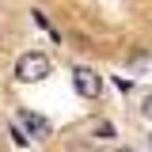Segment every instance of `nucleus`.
I'll use <instances>...</instances> for the list:
<instances>
[{
  "label": "nucleus",
  "instance_id": "nucleus-1",
  "mask_svg": "<svg viewBox=\"0 0 152 152\" xmlns=\"http://www.w3.org/2000/svg\"><path fill=\"white\" fill-rule=\"evenodd\" d=\"M15 76L23 80V84L46 80V76H50V57H46V53H23L15 61Z\"/></svg>",
  "mask_w": 152,
  "mask_h": 152
},
{
  "label": "nucleus",
  "instance_id": "nucleus-2",
  "mask_svg": "<svg viewBox=\"0 0 152 152\" xmlns=\"http://www.w3.org/2000/svg\"><path fill=\"white\" fill-rule=\"evenodd\" d=\"M72 84H76V91L84 95V99H99V91H103V80H99L95 69H76Z\"/></svg>",
  "mask_w": 152,
  "mask_h": 152
},
{
  "label": "nucleus",
  "instance_id": "nucleus-3",
  "mask_svg": "<svg viewBox=\"0 0 152 152\" xmlns=\"http://www.w3.org/2000/svg\"><path fill=\"white\" fill-rule=\"evenodd\" d=\"M15 126L27 133V137H50V122H46L42 114H34V110H19V122H15Z\"/></svg>",
  "mask_w": 152,
  "mask_h": 152
},
{
  "label": "nucleus",
  "instance_id": "nucleus-4",
  "mask_svg": "<svg viewBox=\"0 0 152 152\" xmlns=\"http://www.w3.org/2000/svg\"><path fill=\"white\" fill-rule=\"evenodd\" d=\"M12 141H15V145H19V148H23V145H27V141H31V137H27V133H23V129H19V126H12Z\"/></svg>",
  "mask_w": 152,
  "mask_h": 152
},
{
  "label": "nucleus",
  "instance_id": "nucleus-5",
  "mask_svg": "<svg viewBox=\"0 0 152 152\" xmlns=\"http://www.w3.org/2000/svg\"><path fill=\"white\" fill-rule=\"evenodd\" d=\"M141 110H145V118H152V95L145 99V107H141Z\"/></svg>",
  "mask_w": 152,
  "mask_h": 152
},
{
  "label": "nucleus",
  "instance_id": "nucleus-6",
  "mask_svg": "<svg viewBox=\"0 0 152 152\" xmlns=\"http://www.w3.org/2000/svg\"><path fill=\"white\" fill-rule=\"evenodd\" d=\"M114 152H133V148H114Z\"/></svg>",
  "mask_w": 152,
  "mask_h": 152
}]
</instances>
